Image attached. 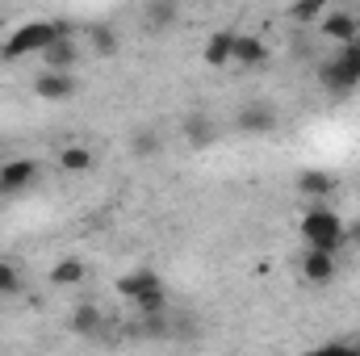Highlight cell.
Returning <instances> with one entry per match:
<instances>
[{
  "instance_id": "1",
  "label": "cell",
  "mask_w": 360,
  "mask_h": 356,
  "mask_svg": "<svg viewBox=\"0 0 360 356\" xmlns=\"http://www.w3.org/2000/svg\"><path fill=\"white\" fill-rule=\"evenodd\" d=\"M59 34H72L63 17H55V21H25L21 30H13V34L0 42V55H4L8 63H13V59H25V55H42Z\"/></svg>"
},
{
  "instance_id": "2",
  "label": "cell",
  "mask_w": 360,
  "mask_h": 356,
  "mask_svg": "<svg viewBox=\"0 0 360 356\" xmlns=\"http://www.w3.org/2000/svg\"><path fill=\"white\" fill-rule=\"evenodd\" d=\"M302 239L306 248H323V252H340L344 243V218L327 205H314L302 214Z\"/></svg>"
},
{
  "instance_id": "3",
  "label": "cell",
  "mask_w": 360,
  "mask_h": 356,
  "mask_svg": "<svg viewBox=\"0 0 360 356\" xmlns=\"http://www.w3.org/2000/svg\"><path fill=\"white\" fill-rule=\"evenodd\" d=\"M80 92V80L72 76V72H55V68H46L38 80H34V96H42V101H72Z\"/></svg>"
},
{
  "instance_id": "4",
  "label": "cell",
  "mask_w": 360,
  "mask_h": 356,
  "mask_svg": "<svg viewBox=\"0 0 360 356\" xmlns=\"http://www.w3.org/2000/svg\"><path fill=\"white\" fill-rule=\"evenodd\" d=\"M319 84L331 92V96H352V92L360 89V80L344 68V63H340V59H335V55L319 63Z\"/></svg>"
},
{
  "instance_id": "5",
  "label": "cell",
  "mask_w": 360,
  "mask_h": 356,
  "mask_svg": "<svg viewBox=\"0 0 360 356\" xmlns=\"http://www.w3.org/2000/svg\"><path fill=\"white\" fill-rule=\"evenodd\" d=\"M34 180H38V164L34 160H8V164H0V197L25 193Z\"/></svg>"
},
{
  "instance_id": "6",
  "label": "cell",
  "mask_w": 360,
  "mask_h": 356,
  "mask_svg": "<svg viewBox=\"0 0 360 356\" xmlns=\"http://www.w3.org/2000/svg\"><path fill=\"white\" fill-rule=\"evenodd\" d=\"M38 59H42V68H55V72H72V68L80 63V42H76L72 34H59V38H55V42H51V46L38 55Z\"/></svg>"
},
{
  "instance_id": "7",
  "label": "cell",
  "mask_w": 360,
  "mask_h": 356,
  "mask_svg": "<svg viewBox=\"0 0 360 356\" xmlns=\"http://www.w3.org/2000/svg\"><path fill=\"white\" fill-rule=\"evenodd\" d=\"M235 122H239V130H243V134H272L281 117H276V109H272V105H243Z\"/></svg>"
},
{
  "instance_id": "8",
  "label": "cell",
  "mask_w": 360,
  "mask_h": 356,
  "mask_svg": "<svg viewBox=\"0 0 360 356\" xmlns=\"http://www.w3.org/2000/svg\"><path fill=\"white\" fill-rule=\"evenodd\" d=\"M319 30H323V38H331V42H340V46L352 42V38H360L352 13H323V17H319Z\"/></svg>"
},
{
  "instance_id": "9",
  "label": "cell",
  "mask_w": 360,
  "mask_h": 356,
  "mask_svg": "<svg viewBox=\"0 0 360 356\" xmlns=\"http://www.w3.org/2000/svg\"><path fill=\"white\" fill-rule=\"evenodd\" d=\"M302 272H306V281H314V285H327V281L335 276V252L306 248V256H302Z\"/></svg>"
},
{
  "instance_id": "10",
  "label": "cell",
  "mask_w": 360,
  "mask_h": 356,
  "mask_svg": "<svg viewBox=\"0 0 360 356\" xmlns=\"http://www.w3.org/2000/svg\"><path fill=\"white\" fill-rule=\"evenodd\" d=\"M201 59H205L210 68H226V63H235V34H231V30L210 34V42H205V51H201Z\"/></svg>"
},
{
  "instance_id": "11",
  "label": "cell",
  "mask_w": 360,
  "mask_h": 356,
  "mask_svg": "<svg viewBox=\"0 0 360 356\" xmlns=\"http://www.w3.org/2000/svg\"><path fill=\"white\" fill-rule=\"evenodd\" d=\"M235 63H243V68L269 63V42L256 34H235Z\"/></svg>"
},
{
  "instance_id": "12",
  "label": "cell",
  "mask_w": 360,
  "mask_h": 356,
  "mask_svg": "<svg viewBox=\"0 0 360 356\" xmlns=\"http://www.w3.org/2000/svg\"><path fill=\"white\" fill-rule=\"evenodd\" d=\"M147 289H164V281H160V272H151V268H134V272H126V276H117V293L122 298H139V293H147Z\"/></svg>"
},
{
  "instance_id": "13",
  "label": "cell",
  "mask_w": 360,
  "mask_h": 356,
  "mask_svg": "<svg viewBox=\"0 0 360 356\" xmlns=\"http://www.w3.org/2000/svg\"><path fill=\"white\" fill-rule=\"evenodd\" d=\"M84 276H89V268L80 256H63L59 265L51 268V285H59V289H72V285H84Z\"/></svg>"
},
{
  "instance_id": "14",
  "label": "cell",
  "mask_w": 360,
  "mask_h": 356,
  "mask_svg": "<svg viewBox=\"0 0 360 356\" xmlns=\"http://www.w3.org/2000/svg\"><path fill=\"white\" fill-rule=\"evenodd\" d=\"M143 17H147L151 30H168V25L180 17V0H147Z\"/></svg>"
},
{
  "instance_id": "15",
  "label": "cell",
  "mask_w": 360,
  "mask_h": 356,
  "mask_svg": "<svg viewBox=\"0 0 360 356\" xmlns=\"http://www.w3.org/2000/svg\"><path fill=\"white\" fill-rule=\"evenodd\" d=\"M84 34H89V46H92V55H96V59H113V55H117V34H113L109 25L92 21Z\"/></svg>"
},
{
  "instance_id": "16",
  "label": "cell",
  "mask_w": 360,
  "mask_h": 356,
  "mask_svg": "<svg viewBox=\"0 0 360 356\" xmlns=\"http://www.w3.org/2000/svg\"><path fill=\"white\" fill-rule=\"evenodd\" d=\"M331 189H335V177L323 172V168H306L297 177V193H306V197H327Z\"/></svg>"
},
{
  "instance_id": "17",
  "label": "cell",
  "mask_w": 360,
  "mask_h": 356,
  "mask_svg": "<svg viewBox=\"0 0 360 356\" xmlns=\"http://www.w3.org/2000/svg\"><path fill=\"white\" fill-rule=\"evenodd\" d=\"M59 168H68V172H89L92 168V151L89 147H80V143L63 147V151H59Z\"/></svg>"
},
{
  "instance_id": "18",
  "label": "cell",
  "mask_w": 360,
  "mask_h": 356,
  "mask_svg": "<svg viewBox=\"0 0 360 356\" xmlns=\"http://www.w3.org/2000/svg\"><path fill=\"white\" fill-rule=\"evenodd\" d=\"M160 147H164V143H160V134H155V130H139V134L130 139V151H134L139 160H155V155H160Z\"/></svg>"
},
{
  "instance_id": "19",
  "label": "cell",
  "mask_w": 360,
  "mask_h": 356,
  "mask_svg": "<svg viewBox=\"0 0 360 356\" xmlns=\"http://www.w3.org/2000/svg\"><path fill=\"white\" fill-rule=\"evenodd\" d=\"M327 13V0H297L293 8H289V21H297V25H310V21H319Z\"/></svg>"
},
{
  "instance_id": "20",
  "label": "cell",
  "mask_w": 360,
  "mask_h": 356,
  "mask_svg": "<svg viewBox=\"0 0 360 356\" xmlns=\"http://www.w3.org/2000/svg\"><path fill=\"white\" fill-rule=\"evenodd\" d=\"M72 331H80V336H96V331H101V310H96V306H76V314H72Z\"/></svg>"
},
{
  "instance_id": "21",
  "label": "cell",
  "mask_w": 360,
  "mask_h": 356,
  "mask_svg": "<svg viewBox=\"0 0 360 356\" xmlns=\"http://www.w3.org/2000/svg\"><path fill=\"white\" fill-rule=\"evenodd\" d=\"M134 306H139V314H143V319H151V314H164V306H168V293H164V289H147V293H139V298H134Z\"/></svg>"
},
{
  "instance_id": "22",
  "label": "cell",
  "mask_w": 360,
  "mask_h": 356,
  "mask_svg": "<svg viewBox=\"0 0 360 356\" xmlns=\"http://www.w3.org/2000/svg\"><path fill=\"white\" fill-rule=\"evenodd\" d=\"M184 134H188V143H193V147H205V143H214V130H210V122H205L201 113H193V117L184 122Z\"/></svg>"
},
{
  "instance_id": "23",
  "label": "cell",
  "mask_w": 360,
  "mask_h": 356,
  "mask_svg": "<svg viewBox=\"0 0 360 356\" xmlns=\"http://www.w3.org/2000/svg\"><path fill=\"white\" fill-rule=\"evenodd\" d=\"M335 59H340V63H344V68H348V72H352V76L360 80V38H352V42H344Z\"/></svg>"
},
{
  "instance_id": "24",
  "label": "cell",
  "mask_w": 360,
  "mask_h": 356,
  "mask_svg": "<svg viewBox=\"0 0 360 356\" xmlns=\"http://www.w3.org/2000/svg\"><path fill=\"white\" fill-rule=\"evenodd\" d=\"M0 293L8 298V293H21V272L8 265V260H0Z\"/></svg>"
},
{
  "instance_id": "25",
  "label": "cell",
  "mask_w": 360,
  "mask_h": 356,
  "mask_svg": "<svg viewBox=\"0 0 360 356\" xmlns=\"http://www.w3.org/2000/svg\"><path fill=\"white\" fill-rule=\"evenodd\" d=\"M348 348H352V352H360V336H356V340H348Z\"/></svg>"
},
{
  "instance_id": "26",
  "label": "cell",
  "mask_w": 360,
  "mask_h": 356,
  "mask_svg": "<svg viewBox=\"0 0 360 356\" xmlns=\"http://www.w3.org/2000/svg\"><path fill=\"white\" fill-rule=\"evenodd\" d=\"M356 30H360V17H356Z\"/></svg>"
}]
</instances>
